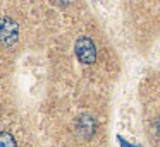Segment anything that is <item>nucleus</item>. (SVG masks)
<instances>
[{
	"label": "nucleus",
	"mask_w": 160,
	"mask_h": 147,
	"mask_svg": "<svg viewBox=\"0 0 160 147\" xmlns=\"http://www.w3.org/2000/svg\"><path fill=\"white\" fill-rule=\"evenodd\" d=\"M76 128L83 137L90 139V137L93 135V132H95V120L91 118L90 115L79 116V118H78V123H76Z\"/></svg>",
	"instance_id": "obj_3"
},
{
	"label": "nucleus",
	"mask_w": 160,
	"mask_h": 147,
	"mask_svg": "<svg viewBox=\"0 0 160 147\" xmlns=\"http://www.w3.org/2000/svg\"><path fill=\"white\" fill-rule=\"evenodd\" d=\"M153 126H155V133H157V137L160 139V118L155 122V125H153Z\"/></svg>",
	"instance_id": "obj_6"
},
{
	"label": "nucleus",
	"mask_w": 160,
	"mask_h": 147,
	"mask_svg": "<svg viewBox=\"0 0 160 147\" xmlns=\"http://www.w3.org/2000/svg\"><path fill=\"white\" fill-rule=\"evenodd\" d=\"M74 48H76V55L81 63H86V65L95 63V60H97V48H95V43L88 36L79 38L76 41Z\"/></svg>",
	"instance_id": "obj_1"
},
{
	"label": "nucleus",
	"mask_w": 160,
	"mask_h": 147,
	"mask_svg": "<svg viewBox=\"0 0 160 147\" xmlns=\"http://www.w3.org/2000/svg\"><path fill=\"white\" fill-rule=\"evenodd\" d=\"M117 140H119V144H121V147H139V145H132V144L126 142L124 137H117Z\"/></svg>",
	"instance_id": "obj_5"
},
{
	"label": "nucleus",
	"mask_w": 160,
	"mask_h": 147,
	"mask_svg": "<svg viewBox=\"0 0 160 147\" xmlns=\"http://www.w3.org/2000/svg\"><path fill=\"white\" fill-rule=\"evenodd\" d=\"M19 36V26L16 21L9 19V17H4L2 19V43L5 46H11L18 41Z\"/></svg>",
	"instance_id": "obj_2"
},
{
	"label": "nucleus",
	"mask_w": 160,
	"mask_h": 147,
	"mask_svg": "<svg viewBox=\"0 0 160 147\" xmlns=\"http://www.w3.org/2000/svg\"><path fill=\"white\" fill-rule=\"evenodd\" d=\"M2 147H16V140L9 132H2V139H0Z\"/></svg>",
	"instance_id": "obj_4"
}]
</instances>
